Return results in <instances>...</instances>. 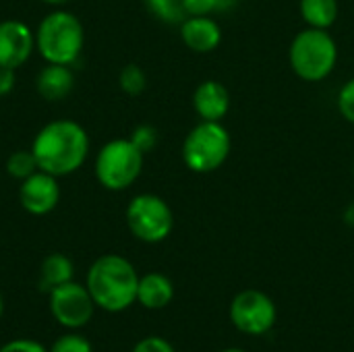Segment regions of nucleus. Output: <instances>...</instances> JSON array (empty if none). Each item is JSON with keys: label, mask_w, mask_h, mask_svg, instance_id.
Instances as JSON below:
<instances>
[{"label": "nucleus", "mask_w": 354, "mask_h": 352, "mask_svg": "<svg viewBox=\"0 0 354 352\" xmlns=\"http://www.w3.org/2000/svg\"><path fill=\"white\" fill-rule=\"evenodd\" d=\"M145 154L131 139H112L97 151L95 178L108 191H124L139 178Z\"/></svg>", "instance_id": "423d86ee"}, {"label": "nucleus", "mask_w": 354, "mask_h": 352, "mask_svg": "<svg viewBox=\"0 0 354 352\" xmlns=\"http://www.w3.org/2000/svg\"><path fill=\"white\" fill-rule=\"evenodd\" d=\"M299 10L303 21L315 29H330L338 19V0H301Z\"/></svg>", "instance_id": "f3484780"}, {"label": "nucleus", "mask_w": 354, "mask_h": 352, "mask_svg": "<svg viewBox=\"0 0 354 352\" xmlns=\"http://www.w3.org/2000/svg\"><path fill=\"white\" fill-rule=\"evenodd\" d=\"M344 224L354 228V201L344 210Z\"/></svg>", "instance_id": "cd10ccee"}, {"label": "nucleus", "mask_w": 354, "mask_h": 352, "mask_svg": "<svg viewBox=\"0 0 354 352\" xmlns=\"http://www.w3.org/2000/svg\"><path fill=\"white\" fill-rule=\"evenodd\" d=\"M52 317L66 330H81L93 317L95 303L85 284H77L75 280L56 286L48 293Z\"/></svg>", "instance_id": "1a4fd4ad"}, {"label": "nucleus", "mask_w": 354, "mask_h": 352, "mask_svg": "<svg viewBox=\"0 0 354 352\" xmlns=\"http://www.w3.org/2000/svg\"><path fill=\"white\" fill-rule=\"evenodd\" d=\"M41 2H46V4H50V6H60V4H64V2H68V0H41Z\"/></svg>", "instance_id": "c85d7f7f"}, {"label": "nucleus", "mask_w": 354, "mask_h": 352, "mask_svg": "<svg viewBox=\"0 0 354 352\" xmlns=\"http://www.w3.org/2000/svg\"><path fill=\"white\" fill-rule=\"evenodd\" d=\"M73 276H75L73 261L62 253H50L48 257H44L39 266V290L48 295L56 286L71 282Z\"/></svg>", "instance_id": "dca6fc26"}, {"label": "nucleus", "mask_w": 354, "mask_h": 352, "mask_svg": "<svg viewBox=\"0 0 354 352\" xmlns=\"http://www.w3.org/2000/svg\"><path fill=\"white\" fill-rule=\"evenodd\" d=\"M288 62L299 79L319 83L328 79L338 64V44L328 29L307 27L292 37Z\"/></svg>", "instance_id": "20e7f679"}, {"label": "nucleus", "mask_w": 354, "mask_h": 352, "mask_svg": "<svg viewBox=\"0 0 354 352\" xmlns=\"http://www.w3.org/2000/svg\"><path fill=\"white\" fill-rule=\"evenodd\" d=\"M278 319L276 303L263 290L247 288L241 290L230 303V322L232 326L247 336L268 334Z\"/></svg>", "instance_id": "6e6552de"}, {"label": "nucleus", "mask_w": 354, "mask_h": 352, "mask_svg": "<svg viewBox=\"0 0 354 352\" xmlns=\"http://www.w3.org/2000/svg\"><path fill=\"white\" fill-rule=\"evenodd\" d=\"M19 201L23 210L31 216H46L50 214L60 201V185L58 176L48 174L44 170H35L31 176L21 180L19 187Z\"/></svg>", "instance_id": "9d476101"}, {"label": "nucleus", "mask_w": 354, "mask_h": 352, "mask_svg": "<svg viewBox=\"0 0 354 352\" xmlns=\"http://www.w3.org/2000/svg\"><path fill=\"white\" fill-rule=\"evenodd\" d=\"M85 286L97 309L120 313L137 303L139 274L127 257L108 253L89 266Z\"/></svg>", "instance_id": "f03ea898"}, {"label": "nucleus", "mask_w": 354, "mask_h": 352, "mask_svg": "<svg viewBox=\"0 0 354 352\" xmlns=\"http://www.w3.org/2000/svg\"><path fill=\"white\" fill-rule=\"evenodd\" d=\"M129 139H131L143 154H149V151L156 147V143H158V131H156L151 124H139V127L133 129V133H131Z\"/></svg>", "instance_id": "b1692460"}, {"label": "nucleus", "mask_w": 354, "mask_h": 352, "mask_svg": "<svg viewBox=\"0 0 354 352\" xmlns=\"http://www.w3.org/2000/svg\"><path fill=\"white\" fill-rule=\"evenodd\" d=\"M37 168V162H35V156L31 149H19V151H12L6 160V172L8 176L17 178V180H25L27 176H31Z\"/></svg>", "instance_id": "6ab92c4d"}, {"label": "nucleus", "mask_w": 354, "mask_h": 352, "mask_svg": "<svg viewBox=\"0 0 354 352\" xmlns=\"http://www.w3.org/2000/svg\"><path fill=\"white\" fill-rule=\"evenodd\" d=\"M15 81H17L15 68L0 66V95H8L15 89Z\"/></svg>", "instance_id": "bb28decb"}, {"label": "nucleus", "mask_w": 354, "mask_h": 352, "mask_svg": "<svg viewBox=\"0 0 354 352\" xmlns=\"http://www.w3.org/2000/svg\"><path fill=\"white\" fill-rule=\"evenodd\" d=\"M222 352H247V351H243V349H226V351H222Z\"/></svg>", "instance_id": "7c9ffc66"}, {"label": "nucleus", "mask_w": 354, "mask_h": 352, "mask_svg": "<svg viewBox=\"0 0 354 352\" xmlns=\"http://www.w3.org/2000/svg\"><path fill=\"white\" fill-rule=\"evenodd\" d=\"M35 48V33L19 19L0 21V66H23Z\"/></svg>", "instance_id": "9b49d317"}, {"label": "nucleus", "mask_w": 354, "mask_h": 352, "mask_svg": "<svg viewBox=\"0 0 354 352\" xmlns=\"http://www.w3.org/2000/svg\"><path fill=\"white\" fill-rule=\"evenodd\" d=\"M127 226L141 243L156 245L170 237L174 228V214L162 197L153 193H141L135 195L127 205Z\"/></svg>", "instance_id": "0eeeda50"}, {"label": "nucleus", "mask_w": 354, "mask_h": 352, "mask_svg": "<svg viewBox=\"0 0 354 352\" xmlns=\"http://www.w3.org/2000/svg\"><path fill=\"white\" fill-rule=\"evenodd\" d=\"M180 39L189 50L209 54L222 41V27L212 17H187L180 23Z\"/></svg>", "instance_id": "f8f14e48"}, {"label": "nucleus", "mask_w": 354, "mask_h": 352, "mask_svg": "<svg viewBox=\"0 0 354 352\" xmlns=\"http://www.w3.org/2000/svg\"><path fill=\"white\" fill-rule=\"evenodd\" d=\"M174 299V284L168 276L160 272H149L139 276L137 286V303L149 311H160L168 307Z\"/></svg>", "instance_id": "2eb2a0df"}, {"label": "nucleus", "mask_w": 354, "mask_h": 352, "mask_svg": "<svg viewBox=\"0 0 354 352\" xmlns=\"http://www.w3.org/2000/svg\"><path fill=\"white\" fill-rule=\"evenodd\" d=\"M75 87V75L66 64H52L48 62L35 79V89L46 102L64 100Z\"/></svg>", "instance_id": "4468645a"}, {"label": "nucleus", "mask_w": 354, "mask_h": 352, "mask_svg": "<svg viewBox=\"0 0 354 352\" xmlns=\"http://www.w3.org/2000/svg\"><path fill=\"white\" fill-rule=\"evenodd\" d=\"M85 29L77 15L68 10L48 12L35 29V50L46 62L71 66L83 52Z\"/></svg>", "instance_id": "7ed1b4c3"}, {"label": "nucleus", "mask_w": 354, "mask_h": 352, "mask_svg": "<svg viewBox=\"0 0 354 352\" xmlns=\"http://www.w3.org/2000/svg\"><path fill=\"white\" fill-rule=\"evenodd\" d=\"M232 149L228 129L216 120H201L183 141V162L191 172L209 174L224 166Z\"/></svg>", "instance_id": "39448f33"}, {"label": "nucleus", "mask_w": 354, "mask_h": 352, "mask_svg": "<svg viewBox=\"0 0 354 352\" xmlns=\"http://www.w3.org/2000/svg\"><path fill=\"white\" fill-rule=\"evenodd\" d=\"M0 352H50L41 342L37 340H31V338H17V340H10L6 342Z\"/></svg>", "instance_id": "a878e982"}, {"label": "nucleus", "mask_w": 354, "mask_h": 352, "mask_svg": "<svg viewBox=\"0 0 354 352\" xmlns=\"http://www.w3.org/2000/svg\"><path fill=\"white\" fill-rule=\"evenodd\" d=\"M131 352H176V351H174V346H172L166 338H162V336H147V338L139 340V342L133 346V351Z\"/></svg>", "instance_id": "393cba45"}, {"label": "nucleus", "mask_w": 354, "mask_h": 352, "mask_svg": "<svg viewBox=\"0 0 354 352\" xmlns=\"http://www.w3.org/2000/svg\"><path fill=\"white\" fill-rule=\"evenodd\" d=\"M239 0H183L187 17H209L212 12L228 10Z\"/></svg>", "instance_id": "412c9836"}, {"label": "nucleus", "mask_w": 354, "mask_h": 352, "mask_svg": "<svg viewBox=\"0 0 354 352\" xmlns=\"http://www.w3.org/2000/svg\"><path fill=\"white\" fill-rule=\"evenodd\" d=\"M2 313H4V301H2V295H0V317H2Z\"/></svg>", "instance_id": "c756f323"}, {"label": "nucleus", "mask_w": 354, "mask_h": 352, "mask_svg": "<svg viewBox=\"0 0 354 352\" xmlns=\"http://www.w3.org/2000/svg\"><path fill=\"white\" fill-rule=\"evenodd\" d=\"M118 85L129 95H139L147 87V75L139 64H127L118 75Z\"/></svg>", "instance_id": "aec40b11"}, {"label": "nucleus", "mask_w": 354, "mask_h": 352, "mask_svg": "<svg viewBox=\"0 0 354 352\" xmlns=\"http://www.w3.org/2000/svg\"><path fill=\"white\" fill-rule=\"evenodd\" d=\"M336 106H338V112L342 114V118L354 124V77L340 87Z\"/></svg>", "instance_id": "5701e85b"}, {"label": "nucleus", "mask_w": 354, "mask_h": 352, "mask_svg": "<svg viewBox=\"0 0 354 352\" xmlns=\"http://www.w3.org/2000/svg\"><path fill=\"white\" fill-rule=\"evenodd\" d=\"M193 108L201 120L222 122V118L230 110V93L226 85H222L216 79L201 81L193 93Z\"/></svg>", "instance_id": "ddd939ff"}, {"label": "nucleus", "mask_w": 354, "mask_h": 352, "mask_svg": "<svg viewBox=\"0 0 354 352\" xmlns=\"http://www.w3.org/2000/svg\"><path fill=\"white\" fill-rule=\"evenodd\" d=\"M50 352H93V349L85 336H81L73 330V332L56 338L54 344L50 346Z\"/></svg>", "instance_id": "4be33fe9"}, {"label": "nucleus", "mask_w": 354, "mask_h": 352, "mask_svg": "<svg viewBox=\"0 0 354 352\" xmlns=\"http://www.w3.org/2000/svg\"><path fill=\"white\" fill-rule=\"evenodd\" d=\"M31 151L39 170L54 176H68L85 164L89 135L75 120H52L39 129L31 143Z\"/></svg>", "instance_id": "f257e3e1"}, {"label": "nucleus", "mask_w": 354, "mask_h": 352, "mask_svg": "<svg viewBox=\"0 0 354 352\" xmlns=\"http://www.w3.org/2000/svg\"><path fill=\"white\" fill-rule=\"evenodd\" d=\"M147 8L151 10L153 17H158L164 23L170 25H180L187 19L183 0H145Z\"/></svg>", "instance_id": "a211bd4d"}]
</instances>
